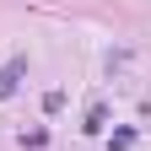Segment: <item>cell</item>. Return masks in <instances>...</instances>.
<instances>
[{
	"label": "cell",
	"mask_w": 151,
	"mask_h": 151,
	"mask_svg": "<svg viewBox=\"0 0 151 151\" xmlns=\"http://www.w3.org/2000/svg\"><path fill=\"white\" fill-rule=\"evenodd\" d=\"M22 70H27V60H11L6 70H0V97H11V92H16V81H22Z\"/></svg>",
	"instance_id": "obj_1"
}]
</instances>
